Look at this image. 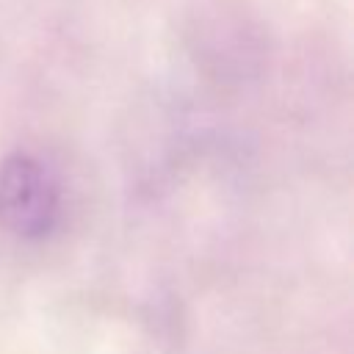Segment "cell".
Listing matches in <instances>:
<instances>
[{"instance_id":"cell-1","label":"cell","mask_w":354,"mask_h":354,"mask_svg":"<svg viewBox=\"0 0 354 354\" xmlns=\"http://www.w3.org/2000/svg\"><path fill=\"white\" fill-rule=\"evenodd\" d=\"M61 218V188L55 174L28 152L0 160V232L19 241L47 238Z\"/></svg>"}]
</instances>
